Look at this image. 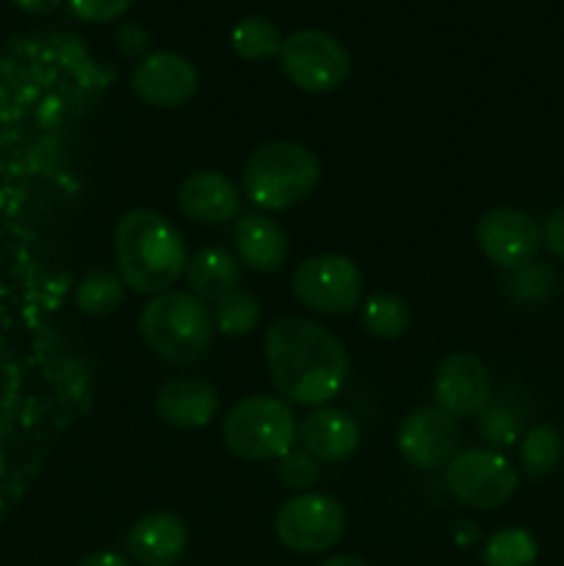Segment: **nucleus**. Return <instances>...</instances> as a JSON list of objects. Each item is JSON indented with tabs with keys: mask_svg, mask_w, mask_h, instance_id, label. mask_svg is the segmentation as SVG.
I'll return each instance as SVG.
<instances>
[{
	"mask_svg": "<svg viewBox=\"0 0 564 566\" xmlns=\"http://www.w3.org/2000/svg\"><path fill=\"white\" fill-rule=\"evenodd\" d=\"M265 359L282 401L318 409L346 387V348L315 321L296 315L274 321L265 332Z\"/></svg>",
	"mask_w": 564,
	"mask_h": 566,
	"instance_id": "obj_1",
	"label": "nucleus"
},
{
	"mask_svg": "<svg viewBox=\"0 0 564 566\" xmlns=\"http://www.w3.org/2000/svg\"><path fill=\"white\" fill-rule=\"evenodd\" d=\"M116 265L130 291L158 296L186 274L188 249L177 227L149 208L125 213L114 232Z\"/></svg>",
	"mask_w": 564,
	"mask_h": 566,
	"instance_id": "obj_2",
	"label": "nucleus"
},
{
	"mask_svg": "<svg viewBox=\"0 0 564 566\" xmlns=\"http://www.w3.org/2000/svg\"><path fill=\"white\" fill-rule=\"evenodd\" d=\"M138 332L149 352L171 365H191L213 343V313L191 291H166L149 298L138 315Z\"/></svg>",
	"mask_w": 564,
	"mask_h": 566,
	"instance_id": "obj_3",
	"label": "nucleus"
},
{
	"mask_svg": "<svg viewBox=\"0 0 564 566\" xmlns=\"http://www.w3.org/2000/svg\"><path fill=\"white\" fill-rule=\"evenodd\" d=\"M318 180V155L299 142L263 144L243 166V191L260 210H288L304 202Z\"/></svg>",
	"mask_w": 564,
	"mask_h": 566,
	"instance_id": "obj_4",
	"label": "nucleus"
},
{
	"mask_svg": "<svg viewBox=\"0 0 564 566\" xmlns=\"http://www.w3.org/2000/svg\"><path fill=\"white\" fill-rule=\"evenodd\" d=\"M299 434L288 401L276 396H247L227 412L224 442L238 459L269 462L285 457Z\"/></svg>",
	"mask_w": 564,
	"mask_h": 566,
	"instance_id": "obj_5",
	"label": "nucleus"
},
{
	"mask_svg": "<svg viewBox=\"0 0 564 566\" xmlns=\"http://www.w3.org/2000/svg\"><path fill=\"white\" fill-rule=\"evenodd\" d=\"M280 70L296 88L310 94L335 92L346 83L352 59L348 50L318 28H304L293 31L282 39L280 48Z\"/></svg>",
	"mask_w": 564,
	"mask_h": 566,
	"instance_id": "obj_6",
	"label": "nucleus"
},
{
	"mask_svg": "<svg viewBox=\"0 0 564 566\" xmlns=\"http://www.w3.org/2000/svg\"><path fill=\"white\" fill-rule=\"evenodd\" d=\"M274 534L291 553L318 556L332 551L346 534V512L341 503L318 492H302L276 512Z\"/></svg>",
	"mask_w": 564,
	"mask_h": 566,
	"instance_id": "obj_7",
	"label": "nucleus"
},
{
	"mask_svg": "<svg viewBox=\"0 0 564 566\" xmlns=\"http://www.w3.org/2000/svg\"><path fill=\"white\" fill-rule=\"evenodd\" d=\"M293 296L321 315H346L363 302L365 280L357 263L343 254H315L293 271Z\"/></svg>",
	"mask_w": 564,
	"mask_h": 566,
	"instance_id": "obj_8",
	"label": "nucleus"
},
{
	"mask_svg": "<svg viewBox=\"0 0 564 566\" xmlns=\"http://www.w3.org/2000/svg\"><path fill=\"white\" fill-rule=\"evenodd\" d=\"M446 484L459 503L490 512L518 492L520 475L514 464L492 448H468L446 468Z\"/></svg>",
	"mask_w": 564,
	"mask_h": 566,
	"instance_id": "obj_9",
	"label": "nucleus"
},
{
	"mask_svg": "<svg viewBox=\"0 0 564 566\" xmlns=\"http://www.w3.org/2000/svg\"><path fill=\"white\" fill-rule=\"evenodd\" d=\"M476 243L492 265L514 271L534 263L542 247V230L525 210L492 208L476 224Z\"/></svg>",
	"mask_w": 564,
	"mask_h": 566,
	"instance_id": "obj_10",
	"label": "nucleus"
},
{
	"mask_svg": "<svg viewBox=\"0 0 564 566\" xmlns=\"http://www.w3.org/2000/svg\"><path fill=\"white\" fill-rule=\"evenodd\" d=\"M396 442L409 464L420 470H440L448 468L459 453L462 429L459 420L440 407H420L401 420Z\"/></svg>",
	"mask_w": 564,
	"mask_h": 566,
	"instance_id": "obj_11",
	"label": "nucleus"
},
{
	"mask_svg": "<svg viewBox=\"0 0 564 566\" xmlns=\"http://www.w3.org/2000/svg\"><path fill=\"white\" fill-rule=\"evenodd\" d=\"M437 407L451 418H479L492 401L490 374L470 352H453L440 363L435 376Z\"/></svg>",
	"mask_w": 564,
	"mask_h": 566,
	"instance_id": "obj_12",
	"label": "nucleus"
},
{
	"mask_svg": "<svg viewBox=\"0 0 564 566\" xmlns=\"http://www.w3.org/2000/svg\"><path fill=\"white\" fill-rule=\"evenodd\" d=\"M197 66L166 50L144 55L130 75L133 94L153 108H180L197 94Z\"/></svg>",
	"mask_w": 564,
	"mask_h": 566,
	"instance_id": "obj_13",
	"label": "nucleus"
},
{
	"mask_svg": "<svg viewBox=\"0 0 564 566\" xmlns=\"http://www.w3.org/2000/svg\"><path fill=\"white\" fill-rule=\"evenodd\" d=\"M125 545L138 566H175L188 551V528L177 514L149 512L133 523Z\"/></svg>",
	"mask_w": 564,
	"mask_h": 566,
	"instance_id": "obj_14",
	"label": "nucleus"
},
{
	"mask_svg": "<svg viewBox=\"0 0 564 566\" xmlns=\"http://www.w3.org/2000/svg\"><path fill=\"white\" fill-rule=\"evenodd\" d=\"M155 412L171 429H202L219 412V392L208 379L177 376L169 379L155 396Z\"/></svg>",
	"mask_w": 564,
	"mask_h": 566,
	"instance_id": "obj_15",
	"label": "nucleus"
},
{
	"mask_svg": "<svg viewBox=\"0 0 564 566\" xmlns=\"http://www.w3.org/2000/svg\"><path fill=\"white\" fill-rule=\"evenodd\" d=\"M180 210L197 224H227L236 219L241 199H238L236 182L227 180L219 171H194L182 180L177 193Z\"/></svg>",
	"mask_w": 564,
	"mask_h": 566,
	"instance_id": "obj_16",
	"label": "nucleus"
},
{
	"mask_svg": "<svg viewBox=\"0 0 564 566\" xmlns=\"http://www.w3.org/2000/svg\"><path fill=\"white\" fill-rule=\"evenodd\" d=\"M299 442L318 462H343L359 446V426L348 412L335 407H318L299 426Z\"/></svg>",
	"mask_w": 564,
	"mask_h": 566,
	"instance_id": "obj_17",
	"label": "nucleus"
},
{
	"mask_svg": "<svg viewBox=\"0 0 564 566\" xmlns=\"http://www.w3.org/2000/svg\"><path fill=\"white\" fill-rule=\"evenodd\" d=\"M236 247L241 263H247L252 271H260V274L282 269L288 258L285 230L265 213H249L238 221Z\"/></svg>",
	"mask_w": 564,
	"mask_h": 566,
	"instance_id": "obj_18",
	"label": "nucleus"
},
{
	"mask_svg": "<svg viewBox=\"0 0 564 566\" xmlns=\"http://www.w3.org/2000/svg\"><path fill=\"white\" fill-rule=\"evenodd\" d=\"M186 282L199 302H219L227 293L238 291L241 282V265L236 254L221 247L199 249L194 258H188Z\"/></svg>",
	"mask_w": 564,
	"mask_h": 566,
	"instance_id": "obj_19",
	"label": "nucleus"
},
{
	"mask_svg": "<svg viewBox=\"0 0 564 566\" xmlns=\"http://www.w3.org/2000/svg\"><path fill=\"white\" fill-rule=\"evenodd\" d=\"M75 298L83 313L103 318V315L116 313L122 307V302H125V282L114 271L92 269L77 282Z\"/></svg>",
	"mask_w": 564,
	"mask_h": 566,
	"instance_id": "obj_20",
	"label": "nucleus"
},
{
	"mask_svg": "<svg viewBox=\"0 0 564 566\" xmlns=\"http://www.w3.org/2000/svg\"><path fill=\"white\" fill-rule=\"evenodd\" d=\"M558 287V274L553 265L542 263H529L523 269L506 271V276L501 280V293L512 304L520 307H529V304H542L545 298L553 296V291Z\"/></svg>",
	"mask_w": 564,
	"mask_h": 566,
	"instance_id": "obj_21",
	"label": "nucleus"
},
{
	"mask_svg": "<svg viewBox=\"0 0 564 566\" xmlns=\"http://www.w3.org/2000/svg\"><path fill=\"white\" fill-rule=\"evenodd\" d=\"M232 50L241 55L243 61H269L280 55L282 33L269 17H243L236 28H232Z\"/></svg>",
	"mask_w": 564,
	"mask_h": 566,
	"instance_id": "obj_22",
	"label": "nucleus"
},
{
	"mask_svg": "<svg viewBox=\"0 0 564 566\" xmlns=\"http://www.w3.org/2000/svg\"><path fill=\"white\" fill-rule=\"evenodd\" d=\"M540 556L534 534L525 528H501L484 542L481 558L484 566H534Z\"/></svg>",
	"mask_w": 564,
	"mask_h": 566,
	"instance_id": "obj_23",
	"label": "nucleus"
},
{
	"mask_svg": "<svg viewBox=\"0 0 564 566\" xmlns=\"http://www.w3.org/2000/svg\"><path fill=\"white\" fill-rule=\"evenodd\" d=\"M363 324L365 329L382 340H396L412 324V313H409L407 302L393 293H374L365 298L363 304Z\"/></svg>",
	"mask_w": 564,
	"mask_h": 566,
	"instance_id": "obj_24",
	"label": "nucleus"
},
{
	"mask_svg": "<svg viewBox=\"0 0 564 566\" xmlns=\"http://www.w3.org/2000/svg\"><path fill=\"white\" fill-rule=\"evenodd\" d=\"M263 318L258 296L247 291H232L224 298H219L213 307V324L221 335L227 337H247L258 329Z\"/></svg>",
	"mask_w": 564,
	"mask_h": 566,
	"instance_id": "obj_25",
	"label": "nucleus"
},
{
	"mask_svg": "<svg viewBox=\"0 0 564 566\" xmlns=\"http://www.w3.org/2000/svg\"><path fill=\"white\" fill-rule=\"evenodd\" d=\"M564 442L562 434L551 426H536L529 434L523 437V446H520V464H523V473L529 479H542V475L553 473L562 462Z\"/></svg>",
	"mask_w": 564,
	"mask_h": 566,
	"instance_id": "obj_26",
	"label": "nucleus"
},
{
	"mask_svg": "<svg viewBox=\"0 0 564 566\" xmlns=\"http://www.w3.org/2000/svg\"><path fill=\"white\" fill-rule=\"evenodd\" d=\"M479 434L487 446L495 451V448H509L514 446V440L520 437V420L506 403H487L484 412L479 415Z\"/></svg>",
	"mask_w": 564,
	"mask_h": 566,
	"instance_id": "obj_27",
	"label": "nucleus"
},
{
	"mask_svg": "<svg viewBox=\"0 0 564 566\" xmlns=\"http://www.w3.org/2000/svg\"><path fill=\"white\" fill-rule=\"evenodd\" d=\"M276 473H280L282 484H285L288 490H296L299 495L307 492L310 486H315V481L321 479L318 459L310 457L304 448H291L285 457L276 459Z\"/></svg>",
	"mask_w": 564,
	"mask_h": 566,
	"instance_id": "obj_28",
	"label": "nucleus"
},
{
	"mask_svg": "<svg viewBox=\"0 0 564 566\" xmlns=\"http://www.w3.org/2000/svg\"><path fill=\"white\" fill-rule=\"evenodd\" d=\"M72 9V14L83 22H94V25H103V22H114L130 9L133 0H66Z\"/></svg>",
	"mask_w": 564,
	"mask_h": 566,
	"instance_id": "obj_29",
	"label": "nucleus"
},
{
	"mask_svg": "<svg viewBox=\"0 0 564 566\" xmlns=\"http://www.w3.org/2000/svg\"><path fill=\"white\" fill-rule=\"evenodd\" d=\"M542 243H545L547 252H551L553 258L564 260V205H558V208L545 219V227H542Z\"/></svg>",
	"mask_w": 564,
	"mask_h": 566,
	"instance_id": "obj_30",
	"label": "nucleus"
},
{
	"mask_svg": "<svg viewBox=\"0 0 564 566\" xmlns=\"http://www.w3.org/2000/svg\"><path fill=\"white\" fill-rule=\"evenodd\" d=\"M144 44H147V33L142 31V28L138 25H125L119 31V48L125 50L127 55H136V53H142L144 50Z\"/></svg>",
	"mask_w": 564,
	"mask_h": 566,
	"instance_id": "obj_31",
	"label": "nucleus"
},
{
	"mask_svg": "<svg viewBox=\"0 0 564 566\" xmlns=\"http://www.w3.org/2000/svg\"><path fill=\"white\" fill-rule=\"evenodd\" d=\"M75 566H133V564L127 562V556H122V553L94 551L88 553V556H83Z\"/></svg>",
	"mask_w": 564,
	"mask_h": 566,
	"instance_id": "obj_32",
	"label": "nucleus"
},
{
	"mask_svg": "<svg viewBox=\"0 0 564 566\" xmlns=\"http://www.w3.org/2000/svg\"><path fill=\"white\" fill-rule=\"evenodd\" d=\"M479 539L481 531L473 520H459V523L453 525V542H457L459 547H473Z\"/></svg>",
	"mask_w": 564,
	"mask_h": 566,
	"instance_id": "obj_33",
	"label": "nucleus"
},
{
	"mask_svg": "<svg viewBox=\"0 0 564 566\" xmlns=\"http://www.w3.org/2000/svg\"><path fill=\"white\" fill-rule=\"evenodd\" d=\"M17 9L28 11V14H50L61 6V0H11Z\"/></svg>",
	"mask_w": 564,
	"mask_h": 566,
	"instance_id": "obj_34",
	"label": "nucleus"
},
{
	"mask_svg": "<svg viewBox=\"0 0 564 566\" xmlns=\"http://www.w3.org/2000/svg\"><path fill=\"white\" fill-rule=\"evenodd\" d=\"M318 566H370L368 562L357 556H346V553H337V556H330L326 562H321Z\"/></svg>",
	"mask_w": 564,
	"mask_h": 566,
	"instance_id": "obj_35",
	"label": "nucleus"
}]
</instances>
